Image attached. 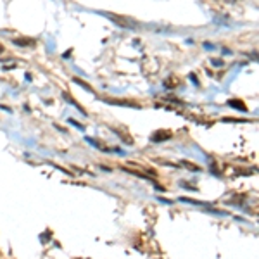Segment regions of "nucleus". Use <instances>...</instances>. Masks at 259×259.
I'll return each instance as SVG.
<instances>
[{
  "mask_svg": "<svg viewBox=\"0 0 259 259\" xmlns=\"http://www.w3.org/2000/svg\"><path fill=\"white\" fill-rule=\"evenodd\" d=\"M171 139V132L168 130H159L152 135V142H164V140H169Z\"/></svg>",
  "mask_w": 259,
  "mask_h": 259,
  "instance_id": "f257e3e1",
  "label": "nucleus"
},
{
  "mask_svg": "<svg viewBox=\"0 0 259 259\" xmlns=\"http://www.w3.org/2000/svg\"><path fill=\"white\" fill-rule=\"evenodd\" d=\"M0 52H2V45H0Z\"/></svg>",
  "mask_w": 259,
  "mask_h": 259,
  "instance_id": "f03ea898",
  "label": "nucleus"
}]
</instances>
